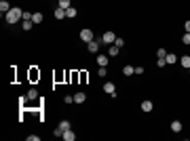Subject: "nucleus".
Instances as JSON below:
<instances>
[{
    "instance_id": "1",
    "label": "nucleus",
    "mask_w": 190,
    "mask_h": 141,
    "mask_svg": "<svg viewBox=\"0 0 190 141\" xmlns=\"http://www.w3.org/2000/svg\"><path fill=\"white\" fill-rule=\"evenodd\" d=\"M4 19H6V23L13 25V23H17L19 19H23V11H21V8H11V11L4 15Z\"/></svg>"
},
{
    "instance_id": "2",
    "label": "nucleus",
    "mask_w": 190,
    "mask_h": 141,
    "mask_svg": "<svg viewBox=\"0 0 190 141\" xmlns=\"http://www.w3.org/2000/svg\"><path fill=\"white\" fill-rule=\"evenodd\" d=\"M114 40H116V34H114V32H106V34L101 36V44H108V47H110V44H114Z\"/></svg>"
},
{
    "instance_id": "3",
    "label": "nucleus",
    "mask_w": 190,
    "mask_h": 141,
    "mask_svg": "<svg viewBox=\"0 0 190 141\" xmlns=\"http://www.w3.org/2000/svg\"><path fill=\"white\" fill-rule=\"evenodd\" d=\"M80 40H83V42H91V40H95L93 32H91L89 28H87V30H83V32H80Z\"/></svg>"
},
{
    "instance_id": "4",
    "label": "nucleus",
    "mask_w": 190,
    "mask_h": 141,
    "mask_svg": "<svg viewBox=\"0 0 190 141\" xmlns=\"http://www.w3.org/2000/svg\"><path fill=\"white\" fill-rule=\"evenodd\" d=\"M103 91L108 95H112V97H116V87H114L112 82H106V84H103Z\"/></svg>"
},
{
    "instance_id": "5",
    "label": "nucleus",
    "mask_w": 190,
    "mask_h": 141,
    "mask_svg": "<svg viewBox=\"0 0 190 141\" xmlns=\"http://www.w3.org/2000/svg\"><path fill=\"white\" fill-rule=\"evenodd\" d=\"M108 61H110V55H97V65H106L108 67Z\"/></svg>"
},
{
    "instance_id": "6",
    "label": "nucleus",
    "mask_w": 190,
    "mask_h": 141,
    "mask_svg": "<svg viewBox=\"0 0 190 141\" xmlns=\"http://www.w3.org/2000/svg\"><path fill=\"white\" fill-rule=\"evenodd\" d=\"M89 44V53H97L99 51V44H101V40H91V42H87Z\"/></svg>"
},
{
    "instance_id": "7",
    "label": "nucleus",
    "mask_w": 190,
    "mask_h": 141,
    "mask_svg": "<svg viewBox=\"0 0 190 141\" xmlns=\"http://www.w3.org/2000/svg\"><path fill=\"white\" fill-rule=\"evenodd\" d=\"M182 129H184V124H182L180 120H173V122H171V131H173V133H180Z\"/></svg>"
},
{
    "instance_id": "8",
    "label": "nucleus",
    "mask_w": 190,
    "mask_h": 141,
    "mask_svg": "<svg viewBox=\"0 0 190 141\" xmlns=\"http://www.w3.org/2000/svg\"><path fill=\"white\" fill-rule=\"evenodd\" d=\"M63 139H66V141H74V139H76V135H74V131H72V129H68V131H63Z\"/></svg>"
},
{
    "instance_id": "9",
    "label": "nucleus",
    "mask_w": 190,
    "mask_h": 141,
    "mask_svg": "<svg viewBox=\"0 0 190 141\" xmlns=\"http://www.w3.org/2000/svg\"><path fill=\"white\" fill-rule=\"evenodd\" d=\"M118 53H120V48L116 47V44H110V47H108V55H110V57H116Z\"/></svg>"
},
{
    "instance_id": "10",
    "label": "nucleus",
    "mask_w": 190,
    "mask_h": 141,
    "mask_svg": "<svg viewBox=\"0 0 190 141\" xmlns=\"http://www.w3.org/2000/svg\"><path fill=\"white\" fill-rule=\"evenodd\" d=\"M21 25H23V30H25V32H30V30H32V25H34V21H32V19H21Z\"/></svg>"
},
{
    "instance_id": "11",
    "label": "nucleus",
    "mask_w": 190,
    "mask_h": 141,
    "mask_svg": "<svg viewBox=\"0 0 190 141\" xmlns=\"http://www.w3.org/2000/svg\"><path fill=\"white\" fill-rule=\"evenodd\" d=\"M165 61H167V65H173V63L178 61V57H175V53H167V57H165Z\"/></svg>"
},
{
    "instance_id": "12",
    "label": "nucleus",
    "mask_w": 190,
    "mask_h": 141,
    "mask_svg": "<svg viewBox=\"0 0 190 141\" xmlns=\"http://www.w3.org/2000/svg\"><path fill=\"white\" fill-rule=\"evenodd\" d=\"M152 107H154V105H152V101H142V112H146V114H148V112H152Z\"/></svg>"
},
{
    "instance_id": "13",
    "label": "nucleus",
    "mask_w": 190,
    "mask_h": 141,
    "mask_svg": "<svg viewBox=\"0 0 190 141\" xmlns=\"http://www.w3.org/2000/svg\"><path fill=\"white\" fill-rule=\"evenodd\" d=\"M55 19H66V8H55Z\"/></svg>"
},
{
    "instance_id": "14",
    "label": "nucleus",
    "mask_w": 190,
    "mask_h": 141,
    "mask_svg": "<svg viewBox=\"0 0 190 141\" xmlns=\"http://www.w3.org/2000/svg\"><path fill=\"white\" fill-rule=\"evenodd\" d=\"M123 74H125V76H133V74H135V67H133V65H125V67H123Z\"/></svg>"
},
{
    "instance_id": "15",
    "label": "nucleus",
    "mask_w": 190,
    "mask_h": 141,
    "mask_svg": "<svg viewBox=\"0 0 190 141\" xmlns=\"http://www.w3.org/2000/svg\"><path fill=\"white\" fill-rule=\"evenodd\" d=\"M85 99H87V95L85 93H76L74 95V103H85Z\"/></svg>"
},
{
    "instance_id": "16",
    "label": "nucleus",
    "mask_w": 190,
    "mask_h": 141,
    "mask_svg": "<svg viewBox=\"0 0 190 141\" xmlns=\"http://www.w3.org/2000/svg\"><path fill=\"white\" fill-rule=\"evenodd\" d=\"M0 11H2V15H6V13L11 11V6H8V2H6V0H2V2H0Z\"/></svg>"
},
{
    "instance_id": "17",
    "label": "nucleus",
    "mask_w": 190,
    "mask_h": 141,
    "mask_svg": "<svg viewBox=\"0 0 190 141\" xmlns=\"http://www.w3.org/2000/svg\"><path fill=\"white\" fill-rule=\"evenodd\" d=\"M42 19H45V15H42V13H40V11H38V13H34V17H32V21H34V23H36V25H38V23H40V21H42Z\"/></svg>"
},
{
    "instance_id": "18",
    "label": "nucleus",
    "mask_w": 190,
    "mask_h": 141,
    "mask_svg": "<svg viewBox=\"0 0 190 141\" xmlns=\"http://www.w3.org/2000/svg\"><path fill=\"white\" fill-rule=\"evenodd\" d=\"M66 17H70V19H74V17H76V8H74V6H70V8H66Z\"/></svg>"
},
{
    "instance_id": "19",
    "label": "nucleus",
    "mask_w": 190,
    "mask_h": 141,
    "mask_svg": "<svg viewBox=\"0 0 190 141\" xmlns=\"http://www.w3.org/2000/svg\"><path fill=\"white\" fill-rule=\"evenodd\" d=\"M180 63H182L184 67H190V55H184V57L180 59Z\"/></svg>"
},
{
    "instance_id": "20",
    "label": "nucleus",
    "mask_w": 190,
    "mask_h": 141,
    "mask_svg": "<svg viewBox=\"0 0 190 141\" xmlns=\"http://www.w3.org/2000/svg\"><path fill=\"white\" fill-rule=\"evenodd\" d=\"M59 129H61V131H68V129H72V126H70L68 120H61V122H59Z\"/></svg>"
},
{
    "instance_id": "21",
    "label": "nucleus",
    "mask_w": 190,
    "mask_h": 141,
    "mask_svg": "<svg viewBox=\"0 0 190 141\" xmlns=\"http://www.w3.org/2000/svg\"><path fill=\"white\" fill-rule=\"evenodd\" d=\"M59 8H70L72 4H70V0H59V4H57Z\"/></svg>"
},
{
    "instance_id": "22",
    "label": "nucleus",
    "mask_w": 190,
    "mask_h": 141,
    "mask_svg": "<svg viewBox=\"0 0 190 141\" xmlns=\"http://www.w3.org/2000/svg\"><path fill=\"white\" fill-rule=\"evenodd\" d=\"M36 97H38V91H36V89H30V91H28V99H36Z\"/></svg>"
},
{
    "instance_id": "23",
    "label": "nucleus",
    "mask_w": 190,
    "mask_h": 141,
    "mask_svg": "<svg viewBox=\"0 0 190 141\" xmlns=\"http://www.w3.org/2000/svg\"><path fill=\"white\" fill-rule=\"evenodd\" d=\"M156 57H158V59H165V57H167V51H165V48H158V51H156Z\"/></svg>"
},
{
    "instance_id": "24",
    "label": "nucleus",
    "mask_w": 190,
    "mask_h": 141,
    "mask_svg": "<svg viewBox=\"0 0 190 141\" xmlns=\"http://www.w3.org/2000/svg\"><path fill=\"white\" fill-rule=\"evenodd\" d=\"M114 44H116L118 48H123V47H125V40H123L120 36H116V40H114Z\"/></svg>"
},
{
    "instance_id": "25",
    "label": "nucleus",
    "mask_w": 190,
    "mask_h": 141,
    "mask_svg": "<svg viewBox=\"0 0 190 141\" xmlns=\"http://www.w3.org/2000/svg\"><path fill=\"white\" fill-rule=\"evenodd\" d=\"M182 42H184V44H190V32H186V34L182 36Z\"/></svg>"
},
{
    "instance_id": "26",
    "label": "nucleus",
    "mask_w": 190,
    "mask_h": 141,
    "mask_svg": "<svg viewBox=\"0 0 190 141\" xmlns=\"http://www.w3.org/2000/svg\"><path fill=\"white\" fill-rule=\"evenodd\" d=\"M106 72H108V67H106V65H101V67H99V70H97V74H99V76H101V78H103V76H106Z\"/></svg>"
},
{
    "instance_id": "27",
    "label": "nucleus",
    "mask_w": 190,
    "mask_h": 141,
    "mask_svg": "<svg viewBox=\"0 0 190 141\" xmlns=\"http://www.w3.org/2000/svg\"><path fill=\"white\" fill-rule=\"evenodd\" d=\"M53 135H55V137H63V131H61V129H59V126H57V129H55V131H53Z\"/></svg>"
},
{
    "instance_id": "28",
    "label": "nucleus",
    "mask_w": 190,
    "mask_h": 141,
    "mask_svg": "<svg viewBox=\"0 0 190 141\" xmlns=\"http://www.w3.org/2000/svg\"><path fill=\"white\" fill-rule=\"evenodd\" d=\"M34 17V13H30V11H23V19H32Z\"/></svg>"
},
{
    "instance_id": "29",
    "label": "nucleus",
    "mask_w": 190,
    "mask_h": 141,
    "mask_svg": "<svg viewBox=\"0 0 190 141\" xmlns=\"http://www.w3.org/2000/svg\"><path fill=\"white\" fill-rule=\"evenodd\" d=\"M156 65H158V67H165L167 61H165V59H156Z\"/></svg>"
},
{
    "instance_id": "30",
    "label": "nucleus",
    "mask_w": 190,
    "mask_h": 141,
    "mask_svg": "<svg viewBox=\"0 0 190 141\" xmlns=\"http://www.w3.org/2000/svg\"><path fill=\"white\" fill-rule=\"evenodd\" d=\"M63 101H66V103H74V97H72V95H66V99H63Z\"/></svg>"
},
{
    "instance_id": "31",
    "label": "nucleus",
    "mask_w": 190,
    "mask_h": 141,
    "mask_svg": "<svg viewBox=\"0 0 190 141\" xmlns=\"http://www.w3.org/2000/svg\"><path fill=\"white\" fill-rule=\"evenodd\" d=\"M28 141H40V137H38V135H30V137H28Z\"/></svg>"
},
{
    "instance_id": "32",
    "label": "nucleus",
    "mask_w": 190,
    "mask_h": 141,
    "mask_svg": "<svg viewBox=\"0 0 190 141\" xmlns=\"http://www.w3.org/2000/svg\"><path fill=\"white\" fill-rule=\"evenodd\" d=\"M184 30H186V32H190V21H186V23H184Z\"/></svg>"
},
{
    "instance_id": "33",
    "label": "nucleus",
    "mask_w": 190,
    "mask_h": 141,
    "mask_svg": "<svg viewBox=\"0 0 190 141\" xmlns=\"http://www.w3.org/2000/svg\"><path fill=\"white\" fill-rule=\"evenodd\" d=\"M188 72H190V67H188Z\"/></svg>"
}]
</instances>
